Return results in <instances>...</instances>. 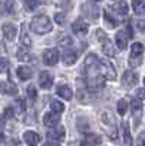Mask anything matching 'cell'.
<instances>
[{"label": "cell", "mask_w": 145, "mask_h": 146, "mask_svg": "<svg viewBox=\"0 0 145 146\" xmlns=\"http://www.w3.org/2000/svg\"><path fill=\"white\" fill-rule=\"evenodd\" d=\"M16 75L21 80H28L32 78V69L28 66H19L16 69Z\"/></svg>", "instance_id": "cell-18"}, {"label": "cell", "mask_w": 145, "mask_h": 146, "mask_svg": "<svg viewBox=\"0 0 145 146\" xmlns=\"http://www.w3.org/2000/svg\"><path fill=\"white\" fill-rule=\"evenodd\" d=\"M50 107H51V113H56V114H60V113L65 111V104L57 101V100H53Z\"/></svg>", "instance_id": "cell-26"}, {"label": "cell", "mask_w": 145, "mask_h": 146, "mask_svg": "<svg viewBox=\"0 0 145 146\" xmlns=\"http://www.w3.org/2000/svg\"><path fill=\"white\" fill-rule=\"evenodd\" d=\"M54 19H56V22L59 23V25H65L66 16H65V13H56L54 15Z\"/></svg>", "instance_id": "cell-36"}, {"label": "cell", "mask_w": 145, "mask_h": 146, "mask_svg": "<svg viewBox=\"0 0 145 146\" xmlns=\"http://www.w3.org/2000/svg\"><path fill=\"white\" fill-rule=\"evenodd\" d=\"M65 136H66V130L63 126H57V127H53L47 131V137H48V142H53V143H59L65 140Z\"/></svg>", "instance_id": "cell-4"}, {"label": "cell", "mask_w": 145, "mask_h": 146, "mask_svg": "<svg viewBox=\"0 0 145 146\" xmlns=\"http://www.w3.org/2000/svg\"><path fill=\"white\" fill-rule=\"evenodd\" d=\"M3 34H5V38L7 41H13L16 38V27L12 25V23H5L3 25Z\"/></svg>", "instance_id": "cell-16"}, {"label": "cell", "mask_w": 145, "mask_h": 146, "mask_svg": "<svg viewBox=\"0 0 145 146\" xmlns=\"http://www.w3.org/2000/svg\"><path fill=\"white\" fill-rule=\"evenodd\" d=\"M27 92H28V96H29V98H31L32 101H34L35 98H37V89H35L34 85H29L28 89H27Z\"/></svg>", "instance_id": "cell-33"}, {"label": "cell", "mask_w": 145, "mask_h": 146, "mask_svg": "<svg viewBox=\"0 0 145 146\" xmlns=\"http://www.w3.org/2000/svg\"><path fill=\"white\" fill-rule=\"evenodd\" d=\"M95 34H97V40H100V41H103V42L108 40V38H107V35L104 34V31H103V29H97V31H95Z\"/></svg>", "instance_id": "cell-37"}, {"label": "cell", "mask_w": 145, "mask_h": 146, "mask_svg": "<svg viewBox=\"0 0 145 146\" xmlns=\"http://www.w3.org/2000/svg\"><path fill=\"white\" fill-rule=\"evenodd\" d=\"M40 5H41L40 2H29V0H28V2H25V3H23V6L27 7V10H28V12L34 10L35 7H37V6H40Z\"/></svg>", "instance_id": "cell-34"}, {"label": "cell", "mask_w": 145, "mask_h": 146, "mask_svg": "<svg viewBox=\"0 0 145 146\" xmlns=\"http://www.w3.org/2000/svg\"><path fill=\"white\" fill-rule=\"evenodd\" d=\"M135 25H136V29H138V31H145V21H144V19L136 21Z\"/></svg>", "instance_id": "cell-40"}, {"label": "cell", "mask_w": 145, "mask_h": 146, "mask_svg": "<svg viewBox=\"0 0 145 146\" xmlns=\"http://www.w3.org/2000/svg\"><path fill=\"white\" fill-rule=\"evenodd\" d=\"M122 133H123V142L125 145H130L132 143V137H130V129H129V124L126 121L122 123Z\"/></svg>", "instance_id": "cell-23"}, {"label": "cell", "mask_w": 145, "mask_h": 146, "mask_svg": "<svg viewBox=\"0 0 145 146\" xmlns=\"http://www.w3.org/2000/svg\"><path fill=\"white\" fill-rule=\"evenodd\" d=\"M0 92L5 94V95H12L15 96L18 94V86L13 82H9V80H2L0 82Z\"/></svg>", "instance_id": "cell-11"}, {"label": "cell", "mask_w": 145, "mask_h": 146, "mask_svg": "<svg viewBox=\"0 0 145 146\" xmlns=\"http://www.w3.org/2000/svg\"><path fill=\"white\" fill-rule=\"evenodd\" d=\"M7 146H18V142H16V140H10V142L7 143Z\"/></svg>", "instance_id": "cell-44"}, {"label": "cell", "mask_w": 145, "mask_h": 146, "mask_svg": "<svg viewBox=\"0 0 145 146\" xmlns=\"http://www.w3.org/2000/svg\"><path fill=\"white\" fill-rule=\"evenodd\" d=\"M59 121H60V115L56 114V113H45L44 117H43V123L45 127H57L59 124Z\"/></svg>", "instance_id": "cell-12"}, {"label": "cell", "mask_w": 145, "mask_h": 146, "mask_svg": "<svg viewBox=\"0 0 145 146\" xmlns=\"http://www.w3.org/2000/svg\"><path fill=\"white\" fill-rule=\"evenodd\" d=\"M3 139H5V137H3V135H2V133H0V145L3 143Z\"/></svg>", "instance_id": "cell-45"}, {"label": "cell", "mask_w": 145, "mask_h": 146, "mask_svg": "<svg viewBox=\"0 0 145 146\" xmlns=\"http://www.w3.org/2000/svg\"><path fill=\"white\" fill-rule=\"evenodd\" d=\"M23 140L28 146H35L40 142V135L35 131H25L23 133Z\"/></svg>", "instance_id": "cell-17"}, {"label": "cell", "mask_w": 145, "mask_h": 146, "mask_svg": "<svg viewBox=\"0 0 145 146\" xmlns=\"http://www.w3.org/2000/svg\"><path fill=\"white\" fill-rule=\"evenodd\" d=\"M62 60H63V63H65V64L70 66V64L76 63V60H78V53H76L75 50H72V48H67V50L63 51Z\"/></svg>", "instance_id": "cell-14"}, {"label": "cell", "mask_w": 145, "mask_h": 146, "mask_svg": "<svg viewBox=\"0 0 145 146\" xmlns=\"http://www.w3.org/2000/svg\"><path fill=\"white\" fill-rule=\"evenodd\" d=\"M7 67H9V62H7V58L0 57V73L6 72V70H7Z\"/></svg>", "instance_id": "cell-35"}, {"label": "cell", "mask_w": 145, "mask_h": 146, "mask_svg": "<svg viewBox=\"0 0 145 146\" xmlns=\"http://www.w3.org/2000/svg\"><path fill=\"white\" fill-rule=\"evenodd\" d=\"M136 146H145V131L139 133V136L136 139Z\"/></svg>", "instance_id": "cell-38"}, {"label": "cell", "mask_w": 145, "mask_h": 146, "mask_svg": "<svg viewBox=\"0 0 145 146\" xmlns=\"http://www.w3.org/2000/svg\"><path fill=\"white\" fill-rule=\"evenodd\" d=\"M13 114H15V111H13V108H12V107H7L5 110V117L6 118H12V117H13Z\"/></svg>", "instance_id": "cell-39"}, {"label": "cell", "mask_w": 145, "mask_h": 146, "mask_svg": "<svg viewBox=\"0 0 145 146\" xmlns=\"http://www.w3.org/2000/svg\"><path fill=\"white\" fill-rule=\"evenodd\" d=\"M144 85H145V78H144Z\"/></svg>", "instance_id": "cell-46"}, {"label": "cell", "mask_w": 145, "mask_h": 146, "mask_svg": "<svg viewBox=\"0 0 145 146\" xmlns=\"http://www.w3.org/2000/svg\"><path fill=\"white\" fill-rule=\"evenodd\" d=\"M103 19H104V23H106V27L107 28H110V29H113V28H116L117 25H119V22H117V19L112 15V12L110 10H104V13H103Z\"/></svg>", "instance_id": "cell-15"}, {"label": "cell", "mask_w": 145, "mask_h": 146, "mask_svg": "<svg viewBox=\"0 0 145 146\" xmlns=\"http://www.w3.org/2000/svg\"><path fill=\"white\" fill-rule=\"evenodd\" d=\"M3 127H5V117L0 115V130H3Z\"/></svg>", "instance_id": "cell-42"}, {"label": "cell", "mask_w": 145, "mask_h": 146, "mask_svg": "<svg viewBox=\"0 0 145 146\" xmlns=\"http://www.w3.org/2000/svg\"><path fill=\"white\" fill-rule=\"evenodd\" d=\"M57 95L63 100H72L74 92H72V89L69 86H66V85H60V86H57Z\"/></svg>", "instance_id": "cell-21"}, {"label": "cell", "mask_w": 145, "mask_h": 146, "mask_svg": "<svg viewBox=\"0 0 145 146\" xmlns=\"http://www.w3.org/2000/svg\"><path fill=\"white\" fill-rule=\"evenodd\" d=\"M59 57L60 56L56 48H48V50H45L43 53V62L45 66H54L59 62Z\"/></svg>", "instance_id": "cell-6"}, {"label": "cell", "mask_w": 145, "mask_h": 146, "mask_svg": "<svg viewBox=\"0 0 145 146\" xmlns=\"http://www.w3.org/2000/svg\"><path fill=\"white\" fill-rule=\"evenodd\" d=\"M103 53H104L107 57H114L116 51H114V48H113V45H112L110 40H107V41H104V42H103Z\"/></svg>", "instance_id": "cell-25"}, {"label": "cell", "mask_w": 145, "mask_h": 146, "mask_svg": "<svg viewBox=\"0 0 145 146\" xmlns=\"http://www.w3.org/2000/svg\"><path fill=\"white\" fill-rule=\"evenodd\" d=\"M44 146H60L59 143H53V142H45Z\"/></svg>", "instance_id": "cell-43"}, {"label": "cell", "mask_w": 145, "mask_h": 146, "mask_svg": "<svg viewBox=\"0 0 145 146\" xmlns=\"http://www.w3.org/2000/svg\"><path fill=\"white\" fill-rule=\"evenodd\" d=\"M21 45L23 48H29L31 45V38H29V35L27 34L25 31V27H22V34H21Z\"/></svg>", "instance_id": "cell-27"}, {"label": "cell", "mask_w": 145, "mask_h": 146, "mask_svg": "<svg viewBox=\"0 0 145 146\" xmlns=\"http://www.w3.org/2000/svg\"><path fill=\"white\" fill-rule=\"evenodd\" d=\"M101 66L104 67V75H106V79H107V80H114L117 75H116V69H114V66L112 64L110 60L103 58V60H101Z\"/></svg>", "instance_id": "cell-10"}, {"label": "cell", "mask_w": 145, "mask_h": 146, "mask_svg": "<svg viewBox=\"0 0 145 146\" xmlns=\"http://www.w3.org/2000/svg\"><path fill=\"white\" fill-rule=\"evenodd\" d=\"M13 2H2L0 3V7H5L3 13H13Z\"/></svg>", "instance_id": "cell-32"}, {"label": "cell", "mask_w": 145, "mask_h": 146, "mask_svg": "<svg viewBox=\"0 0 145 146\" xmlns=\"http://www.w3.org/2000/svg\"><path fill=\"white\" fill-rule=\"evenodd\" d=\"M38 83L43 89H50L53 86V76L50 75L48 72H41L40 73V79Z\"/></svg>", "instance_id": "cell-13"}, {"label": "cell", "mask_w": 145, "mask_h": 146, "mask_svg": "<svg viewBox=\"0 0 145 146\" xmlns=\"http://www.w3.org/2000/svg\"><path fill=\"white\" fill-rule=\"evenodd\" d=\"M101 121L104 123V130L107 133V136L110 137L112 140H116L117 139V129H116V121H114V117L110 111H104L101 114Z\"/></svg>", "instance_id": "cell-2"}, {"label": "cell", "mask_w": 145, "mask_h": 146, "mask_svg": "<svg viewBox=\"0 0 145 146\" xmlns=\"http://www.w3.org/2000/svg\"><path fill=\"white\" fill-rule=\"evenodd\" d=\"M138 80H139V78H138V75H136L135 72H132V70H126V72L123 73L122 83H123V86H125V88H128V89L134 88L135 85L138 83Z\"/></svg>", "instance_id": "cell-7"}, {"label": "cell", "mask_w": 145, "mask_h": 146, "mask_svg": "<svg viewBox=\"0 0 145 146\" xmlns=\"http://www.w3.org/2000/svg\"><path fill=\"white\" fill-rule=\"evenodd\" d=\"M12 108H13V111H15V113H18V114H22V113L27 110L25 101H23V100H16V101H15V104L12 105Z\"/></svg>", "instance_id": "cell-29"}, {"label": "cell", "mask_w": 145, "mask_h": 146, "mask_svg": "<svg viewBox=\"0 0 145 146\" xmlns=\"http://www.w3.org/2000/svg\"><path fill=\"white\" fill-rule=\"evenodd\" d=\"M76 126H78V130H79V131H82V133H87V131H88V129H90L88 120H87V118H84V117H79V118H78Z\"/></svg>", "instance_id": "cell-30"}, {"label": "cell", "mask_w": 145, "mask_h": 146, "mask_svg": "<svg viewBox=\"0 0 145 146\" xmlns=\"http://www.w3.org/2000/svg\"><path fill=\"white\" fill-rule=\"evenodd\" d=\"M114 41H116V45H117V48L119 50H126V47H128V41H129V32L126 31V28L125 29H120L117 34H116V36H114Z\"/></svg>", "instance_id": "cell-8"}, {"label": "cell", "mask_w": 145, "mask_h": 146, "mask_svg": "<svg viewBox=\"0 0 145 146\" xmlns=\"http://www.w3.org/2000/svg\"><path fill=\"white\" fill-rule=\"evenodd\" d=\"M98 143H101V137L95 136V135H90L85 140H84V146H95Z\"/></svg>", "instance_id": "cell-28"}, {"label": "cell", "mask_w": 145, "mask_h": 146, "mask_svg": "<svg viewBox=\"0 0 145 146\" xmlns=\"http://www.w3.org/2000/svg\"><path fill=\"white\" fill-rule=\"evenodd\" d=\"M29 28H31L32 32L43 35V34L50 32V31L53 29V25H51V21H50V18H48V16H45V15H38V16H35V18L31 19Z\"/></svg>", "instance_id": "cell-1"}, {"label": "cell", "mask_w": 145, "mask_h": 146, "mask_svg": "<svg viewBox=\"0 0 145 146\" xmlns=\"http://www.w3.org/2000/svg\"><path fill=\"white\" fill-rule=\"evenodd\" d=\"M16 57L19 62H31L32 60V54L29 53V50L28 48H23V47H21L16 51Z\"/></svg>", "instance_id": "cell-22"}, {"label": "cell", "mask_w": 145, "mask_h": 146, "mask_svg": "<svg viewBox=\"0 0 145 146\" xmlns=\"http://www.w3.org/2000/svg\"><path fill=\"white\" fill-rule=\"evenodd\" d=\"M132 7H134L135 15H138V16L145 13V2H142V0H135V2H132Z\"/></svg>", "instance_id": "cell-24"}, {"label": "cell", "mask_w": 145, "mask_h": 146, "mask_svg": "<svg viewBox=\"0 0 145 146\" xmlns=\"http://www.w3.org/2000/svg\"><path fill=\"white\" fill-rule=\"evenodd\" d=\"M136 95L139 96V98H145V89H138L136 91Z\"/></svg>", "instance_id": "cell-41"}, {"label": "cell", "mask_w": 145, "mask_h": 146, "mask_svg": "<svg viewBox=\"0 0 145 146\" xmlns=\"http://www.w3.org/2000/svg\"><path fill=\"white\" fill-rule=\"evenodd\" d=\"M82 12H84V15H85L88 19H91V21L97 19V18H98V15H100L98 6H97L94 2L84 3V5H82Z\"/></svg>", "instance_id": "cell-5"}, {"label": "cell", "mask_w": 145, "mask_h": 146, "mask_svg": "<svg viewBox=\"0 0 145 146\" xmlns=\"http://www.w3.org/2000/svg\"><path fill=\"white\" fill-rule=\"evenodd\" d=\"M88 29H90V27H88V23L84 21V19H76L74 23H72V31H74L76 35H79V36H82V35H87L88 34Z\"/></svg>", "instance_id": "cell-9"}, {"label": "cell", "mask_w": 145, "mask_h": 146, "mask_svg": "<svg viewBox=\"0 0 145 146\" xmlns=\"http://www.w3.org/2000/svg\"><path fill=\"white\" fill-rule=\"evenodd\" d=\"M112 10L119 16H125L128 13V10H129L128 9V3L126 2H116V3H113Z\"/></svg>", "instance_id": "cell-19"}, {"label": "cell", "mask_w": 145, "mask_h": 146, "mask_svg": "<svg viewBox=\"0 0 145 146\" xmlns=\"http://www.w3.org/2000/svg\"><path fill=\"white\" fill-rule=\"evenodd\" d=\"M130 111H132V114L135 115V118H138L142 114V101L138 100V98L132 100L130 101Z\"/></svg>", "instance_id": "cell-20"}, {"label": "cell", "mask_w": 145, "mask_h": 146, "mask_svg": "<svg viewBox=\"0 0 145 146\" xmlns=\"http://www.w3.org/2000/svg\"><path fill=\"white\" fill-rule=\"evenodd\" d=\"M126 110H128V102H126V100H120V101L117 102V111H119V114H120V115H125V114H126Z\"/></svg>", "instance_id": "cell-31"}, {"label": "cell", "mask_w": 145, "mask_h": 146, "mask_svg": "<svg viewBox=\"0 0 145 146\" xmlns=\"http://www.w3.org/2000/svg\"><path fill=\"white\" fill-rule=\"evenodd\" d=\"M142 54H144V45L141 42H135L130 45V56H129V64L130 67H138L142 63Z\"/></svg>", "instance_id": "cell-3"}]
</instances>
